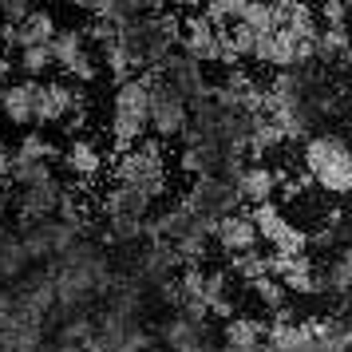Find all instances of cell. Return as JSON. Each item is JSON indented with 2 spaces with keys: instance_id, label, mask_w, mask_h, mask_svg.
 Instances as JSON below:
<instances>
[{
  "instance_id": "cell-20",
  "label": "cell",
  "mask_w": 352,
  "mask_h": 352,
  "mask_svg": "<svg viewBox=\"0 0 352 352\" xmlns=\"http://www.w3.org/2000/svg\"><path fill=\"white\" fill-rule=\"evenodd\" d=\"M340 4H344V8H349V4H352V0H340Z\"/></svg>"
},
{
  "instance_id": "cell-10",
  "label": "cell",
  "mask_w": 352,
  "mask_h": 352,
  "mask_svg": "<svg viewBox=\"0 0 352 352\" xmlns=\"http://www.w3.org/2000/svg\"><path fill=\"white\" fill-rule=\"evenodd\" d=\"M210 238L218 241V250H222L226 257L254 254L257 245H261V238H257V230H254V218H250V210H234V214L218 218V222H214V230H210Z\"/></svg>"
},
{
  "instance_id": "cell-9",
  "label": "cell",
  "mask_w": 352,
  "mask_h": 352,
  "mask_svg": "<svg viewBox=\"0 0 352 352\" xmlns=\"http://www.w3.org/2000/svg\"><path fill=\"white\" fill-rule=\"evenodd\" d=\"M56 32H60V24H56V16H52L48 8H28L20 20L4 24L0 40H4L12 52H20V48H48Z\"/></svg>"
},
{
  "instance_id": "cell-17",
  "label": "cell",
  "mask_w": 352,
  "mask_h": 352,
  "mask_svg": "<svg viewBox=\"0 0 352 352\" xmlns=\"http://www.w3.org/2000/svg\"><path fill=\"white\" fill-rule=\"evenodd\" d=\"M344 12H349V8H344L340 0H324V4H320V16H324V28H349V24H344Z\"/></svg>"
},
{
  "instance_id": "cell-11",
  "label": "cell",
  "mask_w": 352,
  "mask_h": 352,
  "mask_svg": "<svg viewBox=\"0 0 352 352\" xmlns=\"http://www.w3.org/2000/svg\"><path fill=\"white\" fill-rule=\"evenodd\" d=\"M60 162H64V170L76 178V182H96V178L107 170L103 146H99L96 139H87V135H72V143L64 146Z\"/></svg>"
},
{
  "instance_id": "cell-6",
  "label": "cell",
  "mask_w": 352,
  "mask_h": 352,
  "mask_svg": "<svg viewBox=\"0 0 352 352\" xmlns=\"http://www.w3.org/2000/svg\"><path fill=\"white\" fill-rule=\"evenodd\" d=\"M143 76L151 80V111H146V127H151V135H155L159 143H166V139H182L186 127H190V103L178 96L159 72H143Z\"/></svg>"
},
{
  "instance_id": "cell-19",
  "label": "cell",
  "mask_w": 352,
  "mask_h": 352,
  "mask_svg": "<svg viewBox=\"0 0 352 352\" xmlns=\"http://www.w3.org/2000/svg\"><path fill=\"white\" fill-rule=\"evenodd\" d=\"M67 8H76V12H91V4H96V0H64Z\"/></svg>"
},
{
  "instance_id": "cell-5",
  "label": "cell",
  "mask_w": 352,
  "mask_h": 352,
  "mask_svg": "<svg viewBox=\"0 0 352 352\" xmlns=\"http://www.w3.org/2000/svg\"><path fill=\"white\" fill-rule=\"evenodd\" d=\"M83 123V87L67 80H40L36 91V131L44 127H67L76 131Z\"/></svg>"
},
{
  "instance_id": "cell-8",
  "label": "cell",
  "mask_w": 352,
  "mask_h": 352,
  "mask_svg": "<svg viewBox=\"0 0 352 352\" xmlns=\"http://www.w3.org/2000/svg\"><path fill=\"white\" fill-rule=\"evenodd\" d=\"M99 214L107 218L115 238H139L146 234V218H151V202L143 194L127 190V186H107L99 198Z\"/></svg>"
},
{
  "instance_id": "cell-16",
  "label": "cell",
  "mask_w": 352,
  "mask_h": 352,
  "mask_svg": "<svg viewBox=\"0 0 352 352\" xmlns=\"http://www.w3.org/2000/svg\"><path fill=\"white\" fill-rule=\"evenodd\" d=\"M250 289H254V297L265 305L270 313H277V309H285V305H289L285 285H281L277 277H270V273H265V277H257V281H250Z\"/></svg>"
},
{
  "instance_id": "cell-4",
  "label": "cell",
  "mask_w": 352,
  "mask_h": 352,
  "mask_svg": "<svg viewBox=\"0 0 352 352\" xmlns=\"http://www.w3.org/2000/svg\"><path fill=\"white\" fill-rule=\"evenodd\" d=\"M178 52L182 56H190L194 64H222V67H234L241 64V56L234 48H230V40H226V32H218L214 24H210L202 12H186L182 16V36H178Z\"/></svg>"
},
{
  "instance_id": "cell-3",
  "label": "cell",
  "mask_w": 352,
  "mask_h": 352,
  "mask_svg": "<svg viewBox=\"0 0 352 352\" xmlns=\"http://www.w3.org/2000/svg\"><path fill=\"white\" fill-rule=\"evenodd\" d=\"M305 175L324 194H352V146L340 135H309L305 139Z\"/></svg>"
},
{
  "instance_id": "cell-1",
  "label": "cell",
  "mask_w": 352,
  "mask_h": 352,
  "mask_svg": "<svg viewBox=\"0 0 352 352\" xmlns=\"http://www.w3.org/2000/svg\"><path fill=\"white\" fill-rule=\"evenodd\" d=\"M107 170H111V186H127V190L143 194L146 202L162 198L170 186V162H166V151L159 139H143L131 151L111 155Z\"/></svg>"
},
{
  "instance_id": "cell-18",
  "label": "cell",
  "mask_w": 352,
  "mask_h": 352,
  "mask_svg": "<svg viewBox=\"0 0 352 352\" xmlns=\"http://www.w3.org/2000/svg\"><path fill=\"white\" fill-rule=\"evenodd\" d=\"M12 170V146H8V139L0 135V175H8Z\"/></svg>"
},
{
  "instance_id": "cell-12",
  "label": "cell",
  "mask_w": 352,
  "mask_h": 352,
  "mask_svg": "<svg viewBox=\"0 0 352 352\" xmlns=\"http://www.w3.org/2000/svg\"><path fill=\"white\" fill-rule=\"evenodd\" d=\"M36 91H40L36 80L4 83V91H0V115H4V123H12L16 131H36Z\"/></svg>"
},
{
  "instance_id": "cell-7",
  "label": "cell",
  "mask_w": 352,
  "mask_h": 352,
  "mask_svg": "<svg viewBox=\"0 0 352 352\" xmlns=\"http://www.w3.org/2000/svg\"><path fill=\"white\" fill-rule=\"evenodd\" d=\"M48 52H52V64L60 72V80L76 83V87H87L99 76V60L91 52V44H87V36H83V28H60L52 36Z\"/></svg>"
},
{
  "instance_id": "cell-15",
  "label": "cell",
  "mask_w": 352,
  "mask_h": 352,
  "mask_svg": "<svg viewBox=\"0 0 352 352\" xmlns=\"http://www.w3.org/2000/svg\"><path fill=\"white\" fill-rule=\"evenodd\" d=\"M241 4H245V0H206V4L198 8V12H202V16H206L210 24L218 28V32H226L230 24H238V16H241Z\"/></svg>"
},
{
  "instance_id": "cell-2",
  "label": "cell",
  "mask_w": 352,
  "mask_h": 352,
  "mask_svg": "<svg viewBox=\"0 0 352 352\" xmlns=\"http://www.w3.org/2000/svg\"><path fill=\"white\" fill-rule=\"evenodd\" d=\"M146 111H151V80L135 76V80L119 83L111 91V107H107V135H111L115 155L131 151L135 143L146 139Z\"/></svg>"
},
{
  "instance_id": "cell-14",
  "label": "cell",
  "mask_w": 352,
  "mask_h": 352,
  "mask_svg": "<svg viewBox=\"0 0 352 352\" xmlns=\"http://www.w3.org/2000/svg\"><path fill=\"white\" fill-rule=\"evenodd\" d=\"M12 67H16L24 80H36V83L44 80L48 72H56L48 48H20V52H12Z\"/></svg>"
},
{
  "instance_id": "cell-13",
  "label": "cell",
  "mask_w": 352,
  "mask_h": 352,
  "mask_svg": "<svg viewBox=\"0 0 352 352\" xmlns=\"http://www.w3.org/2000/svg\"><path fill=\"white\" fill-rule=\"evenodd\" d=\"M234 190L245 206L254 210L261 202H273V194H277V175H273L265 162H250V166H241L238 175H234Z\"/></svg>"
}]
</instances>
